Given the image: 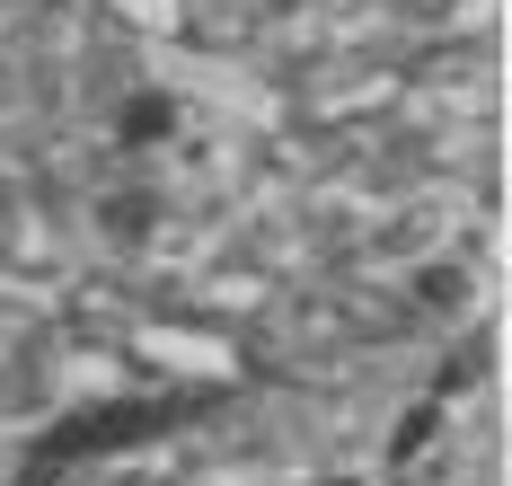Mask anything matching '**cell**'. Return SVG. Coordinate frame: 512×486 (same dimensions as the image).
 Masks as SVG:
<instances>
[{
  "label": "cell",
  "instance_id": "6da1fadb",
  "mask_svg": "<svg viewBox=\"0 0 512 486\" xmlns=\"http://www.w3.org/2000/svg\"><path fill=\"white\" fill-rule=\"evenodd\" d=\"M221 398H230V389H142V398H89V407H71V416H53V425H45V442L27 451L18 486H53V478H71V469H89V460L142 451V442H159V433L212 416Z\"/></svg>",
  "mask_w": 512,
  "mask_h": 486
},
{
  "label": "cell",
  "instance_id": "7a4b0ae2",
  "mask_svg": "<svg viewBox=\"0 0 512 486\" xmlns=\"http://www.w3.org/2000/svg\"><path fill=\"white\" fill-rule=\"evenodd\" d=\"M168 133H177V98H168V89L124 98V115H115V142H124V151H151V142H168Z\"/></svg>",
  "mask_w": 512,
  "mask_h": 486
},
{
  "label": "cell",
  "instance_id": "3957f363",
  "mask_svg": "<svg viewBox=\"0 0 512 486\" xmlns=\"http://www.w3.org/2000/svg\"><path fill=\"white\" fill-rule=\"evenodd\" d=\"M442 416H451L442 398H415L407 416H398V433H389V469H415V460L433 451V433H442Z\"/></svg>",
  "mask_w": 512,
  "mask_h": 486
},
{
  "label": "cell",
  "instance_id": "277c9868",
  "mask_svg": "<svg viewBox=\"0 0 512 486\" xmlns=\"http://www.w3.org/2000/svg\"><path fill=\"white\" fill-rule=\"evenodd\" d=\"M407 292L424 301V310H460V301H468V266H451V257H442V266H415Z\"/></svg>",
  "mask_w": 512,
  "mask_h": 486
},
{
  "label": "cell",
  "instance_id": "5b68a950",
  "mask_svg": "<svg viewBox=\"0 0 512 486\" xmlns=\"http://www.w3.org/2000/svg\"><path fill=\"white\" fill-rule=\"evenodd\" d=\"M98 230H115V239H142V230H151V195H106V204H98Z\"/></svg>",
  "mask_w": 512,
  "mask_h": 486
},
{
  "label": "cell",
  "instance_id": "8992f818",
  "mask_svg": "<svg viewBox=\"0 0 512 486\" xmlns=\"http://www.w3.org/2000/svg\"><path fill=\"white\" fill-rule=\"evenodd\" d=\"M477 363H486V345H468V354H451V363L433 372V389H424V398H442V407H451L460 389H477Z\"/></svg>",
  "mask_w": 512,
  "mask_h": 486
}]
</instances>
